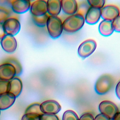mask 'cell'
Instances as JSON below:
<instances>
[{"mask_svg":"<svg viewBox=\"0 0 120 120\" xmlns=\"http://www.w3.org/2000/svg\"><path fill=\"white\" fill-rule=\"evenodd\" d=\"M9 81L0 80V95L8 92Z\"/></svg>","mask_w":120,"mask_h":120,"instance_id":"cell-27","label":"cell"},{"mask_svg":"<svg viewBox=\"0 0 120 120\" xmlns=\"http://www.w3.org/2000/svg\"><path fill=\"white\" fill-rule=\"evenodd\" d=\"M4 63H8L14 66L16 70V75H20L22 72V67L17 59L15 57H9L5 60Z\"/></svg>","mask_w":120,"mask_h":120,"instance_id":"cell-20","label":"cell"},{"mask_svg":"<svg viewBox=\"0 0 120 120\" xmlns=\"http://www.w3.org/2000/svg\"><path fill=\"white\" fill-rule=\"evenodd\" d=\"M40 109L43 114H56L60 111L61 106L55 100H48L40 104Z\"/></svg>","mask_w":120,"mask_h":120,"instance_id":"cell-9","label":"cell"},{"mask_svg":"<svg viewBox=\"0 0 120 120\" xmlns=\"http://www.w3.org/2000/svg\"><path fill=\"white\" fill-rule=\"evenodd\" d=\"M10 11L6 8L0 6V24L2 23L5 20L8 18Z\"/></svg>","mask_w":120,"mask_h":120,"instance_id":"cell-24","label":"cell"},{"mask_svg":"<svg viewBox=\"0 0 120 120\" xmlns=\"http://www.w3.org/2000/svg\"><path fill=\"white\" fill-rule=\"evenodd\" d=\"M82 15L75 13L66 18L63 22V30L68 33H74L80 30L85 22Z\"/></svg>","mask_w":120,"mask_h":120,"instance_id":"cell-1","label":"cell"},{"mask_svg":"<svg viewBox=\"0 0 120 120\" xmlns=\"http://www.w3.org/2000/svg\"><path fill=\"white\" fill-rule=\"evenodd\" d=\"M30 12L32 16H40L47 13V1L43 0H37L31 3Z\"/></svg>","mask_w":120,"mask_h":120,"instance_id":"cell-11","label":"cell"},{"mask_svg":"<svg viewBox=\"0 0 120 120\" xmlns=\"http://www.w3.org/2000/svg\"><path fill=\"white\" fill-rule=\"evenodd\" d=\"M96 47L97 44L95 40H86L80 45L78 49V54L82 58H87L94 52Z\"/></svg>","mask_w":120,"mask_h":120,"instance_id":"cell-6","label":"cell"},{"mask_svg":"<svg viewBox=\"0 0 120 120\" xmlns=\"http://www.w3.org/2000/svg\"><path fill=\"white\" fill-rule=\"evenodd\" d=\"M87 2L90 7L99 9L103 8L105 3L104 0H88Z\"/></svg>","mask_w":120,"mask_h":120,"instance_id":"cell-25","label":"cell"},{"mask_svg":"<svg viewBox=\"0 0 120 120\" xmlns=\"http://www.w3.org/2000/svg\"><path fill=\"white\" fill-rule=\"evenodd\" d=\"M16 97L7 92L0 95V110H5L10 107L15 103Z\"/></svg>","mask_w":120,"mask_h":120,"instance_id":"cell-16","label":"cell"},{"mask_svg":"<svg viewBox=\"0 0 120 120\" xmlns=\"http://www.w3.org/2000/svg\"><path fill=\"white\" fill-rule=\"evenodd\" d=\"M112 120H120V112H118Z\"/></svg>","mask_w":120,"mask_h":120,"instance_id":"cell-33","label":"cell"},{"mask_svg":"<svg viewBox=\"0 0 120 120\" xmlns=\"http://www.w3.org/2000/svg\"><path fill=\"white\" fill-rule=\"evenodd\" d=\"M22 89V83L19 78L15 77L9 81L8 92L13 94L16 98L20 95Z\"/></svg>","mask_w":120,"mask_h":120,"instance_id":"cell-14","label":"cell"},{"mask_svg":"<svg viewBox=\"0 0 120 120\" xmlns=\"http://www.w3.org/2000/svg\"><path fill=\"white\" fill-rule=\"evenodd\" d=\"M115 93L118 98L120 99V81L117 83L116 86Z\"/></svg>","mask_w":120,"mask_h":120,"instance_id":"cell-32","label":"cell"},{"mask_svg":"<svg viewBox=\"0 0 120 120\" xmlns=\"http://www.w3.org/2000/svg\"><path fill=\"white\" fill-rule=\"evenodd\" d=\"M98 109L100 113L105 115L110 120H112L119 112L117 106L112 102L107 100L102 101L98 105Z\"/></svg>","mask_w":120,"mask_h":120,"instance_id":"cell-5","label":"cell"},{"mask_svg":"<svg viewBox=\"0 0 120 120\" xmlns=\"http://www.w3.org/2000/svg\"><path fill=\"white\" fill-rule=\"evenodd\" d=\"M119 8L114 5H108L101 9V17L105 20L112 21L120 15Z\"/></svg>","mask_w":120,"mask_h":120,"instance_id":"cell-10","label":"cell"},{"mask_svg":"<svg viewBox=\"0 0 120 120\" xmlns=\"http://www.w3.org/2000/svg\"><path fill=\"white\" fill-rule=\"evenodd\" d=\"M34 113L41 116L43 113L40 109V104L34 103L29 105L25 110V113Z\"/></svg>","mask_w":120,"mask_h":120,"instance_id":"cell-21","label":"cell"},{"mask_svg":"<svg viewBox=\"0 0 120 120\" xmlns=\"http://www.w3.org/2000/svg\"><path fill=\"white\" fill-rule=\"evenodd\" d=\"M94 120H110L105 115L101 113H99L95 117Z\"/></svg>","mask_w":120,"mask_h":120,"instance_id":"cell-31","label":"cell"},{"mask_svg":"<svg viewBox=\"0 0 120 120\" xmlns=\"http://www.w3.org/2000/svg\"><path fill=\"white\" fill-rule=\"evenodd\" d=\"M46 26L50 36L52 38H59L63 30V22L58 16L50 15Z\"/></svg>","mask_w":120,"mask_h":120,"instance_id":"cell-3","label":"cell"},{"mask_svg":"<svg viewBox=\"0 0 120 120\" xmlns=\"http://www.w3.org/2000/svg\"><path fill=\"white\" fill-rule=\"evenodd\" d=\"M48 14H46L40 16H35L32 15V19L34 23L38 27H44L46 26L47 20L49 17Z\"/></svg>","mask_w":120,"mask_h":120,"instance_id":"cell-19","label":"cell"},{"mask_svg":"<svg viewBox=\"0 0 120 120\" xmlns=\"http://www.w3.org/2000/svg\"><path fill=\"white\" fill-rule=\"evenodd\" d=\"M79 120H94V118L91 113L86 112L81 115Z\"/></svg>","mask_w":120,"mask_h":120,"instance_id":"cell-30","label":"cell"},{"mask_svg":"<svg viewBox=\"0 0 120 120\" xmlns=\"http://www.w3.org/2000/svg\"><path fill=\"white\" fill-rule=\"evenodd\" d=\"M22 120H41V116L34 113H25L22 116Z\"/></svg>","mask_w":120,"mask_h":120,"instance_id":"cell-26","label":"cell"},{"mask_svg":"<svg viewBox=\"0 0 120 120\" xmlns=\"http://www.w3.org/2000/svg\"></svg>","mask_w":120,"mask_h":120,"instance_id":"cell-34","label":"cell"},{"mask_svg":"<svg viewBox=\"0 0 120 120\" xmlns=\"http://www.w3.org/2000/svg\"><path fill=\"white\" fill-rule=\"evenodd\" d=\"M101 17V9L90 7L85 16V21L88 24H94Z\"/></svg>","mask_w":120,"mask_h":120,"instance_id":"cell-13","label":"cell"},{"mask_svg":"<svg viewBox=\"0 0 120 120\" xmlns=\"http://www.w3.org/2000/svg\"><path fill=\"white\" fill-rule=\"evenodd\" d=\"M114 30L120 32V14L112 21Z\"/></svg>","mask_w":120,"mask_h":120,"instance_id":"cell-28","label":"cell"},{"mask_svg":"<svg viewBox=\"0 0 120 120\" xmlns=\"http://www.w3.org/2000/svg\"><path fill=\"white\" fill-rule=\"evenodd\" d=\"M100 33L104 36H109L114 31L112 21L103 20L102 21L98 27Z\"/></svg>","mask_w":120,"mask_h":120,"instance_id":"cell-18","label":"cell"},{"mask_svg":"<svg viewBox=\"0 0 120 120\" xmlns=\"http://www.w3.org/2000/svg\"><path fill=\"white\" fill-rule=\"evenodd\" d=\"M3 31L5 34L14 36L21 29L19 21L15 17H8L2 23Z\"/></svg>","mask_w":120,"mask_h":120,"instance_id":"cell-4","label":"cell"},{"mask_svg":"<svg viewBox=\"0 0 120 120\" xmlns=\"http://www.w3.org/2000/svg\"></svg>","mask_w":120,"mask_h":120,"instance_id":"cell-36","label":"cell"},{"mask_svg":"<svg viewBox=\"0 0 120 120\" xmlns=\"http://www.w3.org/2000/svg\"><path fill=\"white\" fill-rule=\"evenodd\" d=\"M61 8L64 13L68 15H72L76 13L78 4L75 0H61Z\"/></svg>","mask_w":120,"mask_h":120,"instance_id":"cell-15","label":"cell"},{"mask_svg":"<svg viewBox=\"0 0 120 120\" xmlns=\"http://www.w3.org/2000/svg\"><path fill=\"white\" fill-rule=\"evenodd\" d=\"M0 45L5 52L11 53L16 49L17 42L14 36L4 34L0 39Z\"/></svg>","mask_w":120,"mask_h":120,"instance_id":"cell-8","label":"cell"},{"mask_svg":"<svg viewBox=\"0 0 120 120\" xmlns=\"http://www.w3.org/2000/svg\"><path fill=\"white\" fill-rule=\"evenodd\" d=\"M90 7V6L88 4L87 0L82 1L78 5L76 13L80 14L84 17Z\"/></svg>","mask_w":120,"mask_h":120,"instance_id":"cell-22","label":"cell"},{"mask_svg":"<svg viewBox=\"0 0 120 120\" xmlns=\"http://www.w3.org/2000/svg\"><path fill=\"white\" fill-rule=\"evenodd\" d=\"M114 82V78L112 75L108 74L102 75L96 82L95 91L99 95L105 94L112 89Z\"/></svg>","mask_w":120,"mask_h":120,"instance_id":"cell-2","label":"cell"},{"mask_svg":"<svg viewBox=\"0 0 120 120\" xmlns=\"http://www.w3.org/2000/svg\"><path fill=\"white\" fill-rule=\"evenodd\" d=\"M47 1V13L50 16H57L61 9V0H48Z\"/></svg>","mask_w":120,"mask_h":120,"instance_id":"cell-17","label":"cell"},{"mask_svg":"<svg viewBox=\"0 0 120 120\" xmlns=\"http://www.w3.org/2000/svg\"><path fill=\"white\" fill-rule=\"evenodd\" d=\"M62 120H79V118L74 111L68 110L64 112Z\"/></svg>","mask_w":120,"mask_h":120,"instance_id":"cell-23","label":"cell"},{"mask_svg":"<svg viewBox=\"0 0 120 120\" xmlns=\"http://www.w3.org/2000/svg\"></svg>","mask_w":120,"mask_h":120,"instance_id":"cell-35","label":"cell"},{"mask_svg":"<svg viewBox=\"0 0 120 120\" xmlns=\"http://www.w3.org/2000/svg\"><path fill=\"white\" fill-rule=\"evenodd\" d=\"M15 75V68L11 64L3 63L0 65V80L9 81Z\"/></svg>","mask_w":120,"mask_h":120,"instance_id":"cell-7","label":"cell"},{"mask_svg":"<svg viewBox=\"0 0 120 120\" xmlns=\"http://www.w3.org/2000/svg\"><path fill=\"white\" fill-rule=\"evenodd\" d=\"M10 4L13 12L18 14L27 12L31 5L30 1L26 0H13L10 1Z\"/></svg>","mask_w":120,"mask_h":120,"instance_id":"cell-12","label":"cell"},{"mask_svg":"<svg viewBox=\"0 0 120 120\" xmlns=\"http://www.w3.org/2000/svg\"><path fill=\"white\" fill-rule=\"evenodd\" d=\"M41 120H60L56 114H43L41 116Z\"/></svg>","mask_w":120,"mask_h":120,"instance_id":"cell-29","label":"cell"}]
</instances>
